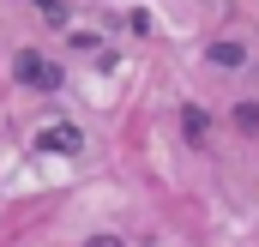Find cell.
I'll list each match as a JSON object with an SVG mask.
<instances>
[{"mask_svg":"<svg viewBox=\"0 0 259 247\" xmlns=\"http://www.w3.org/2000/svg\"><path fill=\"white\" fill-rule=\"evenodd\" d=\"M12 72H18V85H30V91H61V66L49 61V55H36V49H24V55L12 61Z\"/></svg>","mask_w":259,"mask_h":247,"instance_id":"cell-1","label":"cell"},{"mask_svg":"<svg viewBox=\"0 0 259 247\" xmlns=\"http://www.w3.org/2000/svg\"><path fill=\"white\" fill-rule=\"evenodd\" d=\"M36 151L42 157H78L84 151V133L72 121H49V127H36Z\"/></svg>","mask_w":259,"mask_h":247,"instance_id":"cell-2","label":"cell"},{"mask_svg":"<svg viewBox=\"0 0 259 247\" xmlns=\"http://www.w3.org/2000/svg\"><path fill=\"white\" fill-rule=\"evenodd\" d=\"M181 133H187L193 151H205V145H211V115H205L199 103H181Z\"/></svg>","mask_w":259,"mask_h":247,"instance_id":"cell-3","label":"cell"},{"mask_svg":"<svg viewBox=\"0 0 259 247\" xmlns=\"http://www.w3.org/2000/svg\"><path fill=\"white\" fill-rule=\"evenodd\" d=\"M211 66H223V72H235V66H247V49L223 36V43H211Z\"/></svg>","mask_w":259,"mask_h":247,"instance_id":"cell-4","label":"cell"},{"mask_svg":"<svg viewBox=\"0 0 259 247\" xmlns=\"http://www.w3.org/2000/svg\"><path fill=\"white\" fill-rule=\"evenodd\" d=\"M235 127H241V133H259V103H241V109H235Z\"/></svg>","mask_w":259,"mask_h":247,"instance_id":"cell-5","label":"cell"},{"mask_svg":"<svg viewBox=\"0 0 259 247\" xmlns=\"http://www.w3.org/2000/svg\"><path fill=\"white\" fill-rule=\"evenodd\" d=\"M36 12H42L49 24H66V6H61V0H36Z\"/></svg>","mask_w":259,"mask_h":247,"instance_id":"cell-6","label":"cell"},{"mask_svg":"<svg viewBox=\"0 0 259 247\" xmlns=\"http://www.w3.org/2000/svg\"><path fill=\"white\" fill-rule=\"evenodd\" d=\"M84 247H121V235H91Z\"/></svg>","mask_w":259,"mask_h":247,"instance_id":"cell-7","label":"cell"}]
</instances>
